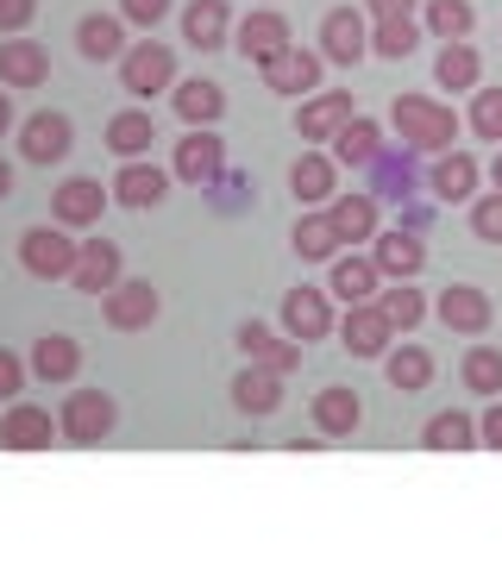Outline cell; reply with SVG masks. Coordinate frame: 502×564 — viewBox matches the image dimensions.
I'll list each match as a JSON object with an SVG mask.
<instances>
[{"mask_svg":"<svg viewBox=\"0 0 502 564\" xmlns=\"http://www.w3.org/2000/svg\"><path fill=\"white\" fill-rule=\"evenodd\" d=\"M389 126H396L402 151H427V158H440L459 144V113L446 101H427V95H396L389 101Z\"/></svg>","mask_w":502,"mask_h":564,"instance_id":"6da1fadb","label":"cell"},{"mask_svg":"<svg viewBox=\"0 0 502 564\" xmlns=\"http://www.w3.org/2000/svg\"><path fill=\"white\" fill-rule=\"evenodd\" d=\"M120 426V402L107 389H70L57 408V440L70 445H100L107 433Z\"/></svg>","mask_w":502,"mask_h":564,"instance_id":"7a4b0ae2","label":"cell"},{"mask_svg":"<svg viewBox=\"0 0 502 564\" xmlns=\"http://www.w3.org/2000/svg\"><path fill=\"white\" fill-rule=\"evenodd\" d=\"M13 144H20L25 163L51 170V163H63L76 151V126H70V113H57V107H39V113H25V120L13 126Z\"/></svg>","mask_w":502,"mask_h":564,"instance_id":"3957f363","label":"cell"},{"mask_svg":"<svg viewBox=\"0 0 502 564\" xmlns=\"http://www.w3.org/2000/svg\"><path fill=\"white\" fill-rule=\"evenodd\" d=\"M20 270L39 282H70L76 270V239H70V226H25L20 232Z\"/></svg>","mask_w":502,"mask_h":564,"instance_id":"277c9868","label":"cell"},{"mask_svg":"<svg viewBox=\"0 0 502 564\" xmlns=\"http://www.w3.org/2000/svg\"><path fill=\"white\" fill-rule=\"evenodd\" d=\"M427 314L446 326V333H459V339H483L490 321H496V302L483 295L478 282H446L440 295L427 302Z\"/></svg>","mask_w":502,"mask_h":564,"instance_id":"5b68a950","label":"cell"},{"mask_svg":"<svg viewBox=\"0 0 502 564\" xmlns=\"http://www.w3.org/2000/svg\"><path fill=\"white\" fill-rule=\"evenodd\" d=\"M120 88L132 95V101H151V95H163V88H177V51H170V44H158V39L126 44Z\"/></svg>","mask_w":502,"mask_h":564,"instance_id":"8992f818","label":"cell"},{"mask_svg":"<svg viewBox=\"0 0 502 564\" xmlns=\"http://www.w3.org/2000/svg\"><path fill=\"white\" fill-rule=\"evenodd\" d=\"M226 176V144L214 126H189L182 144L170 151V182H189V188H214Z\"/></svg>","mask_w":502,"mask_h":564,"instance_id":"52a82bcc","label":"cell"},{"mask_svg":"<svg viewBox=\"0 0 502 564\" xmlns=\"http://www.w3.org/2000/svg\"><path fill=\"white\" fill-rule=\"evenodd\" d=\"M333 295L327 289H289L282 295V307H277V333H289L296 345H321V339H333Z\"/></svg>","mask_w":502,"mask_h":564,"instance_id":"ba28073f","label":"cell"},{"mask_svg":"<svg viewBox=\"0 0 502 564\" xmlns=\"http://www.w3.org/2000/svg\"><path fill=\"white\" fill-rule=\"evenodd\" d=\"M158 314H163V295L139 276H120L100 295V321L114 326V333H145V326H158Z\"/></svg>","mask_w":502,"mask_h":564,"instance_id":"9c48e42d","label":"cell"},{"mask_svg":"<svg viewBox=\"0 0 502 564\" xmlns=\"http://www.w3.org/2000/svg\"><path fill=\"white\" fill-rule=\"evenodd\" d=\"M107 207H114V195L100 176H63L57 195H51V220L70 226V232H88V226H100Z\"/></svg>","mask_w":502,"mask_h":564,"instance_id":"30bf717a","label":"cell"},{"mask_svg":"<svg viewBox=\"0 0 502 564\" xmlns=\"http://www.w3.org/2000/svg\"><path fill=\"white\" fill-rule=\"evenodd\" d=\"M321 214H327V226H333L340 251H364V245L377 239V226H383V202L371 195V188H359V195H333Z\"/></svg>","mask_w":502,"mask_h":564,"instance_id":"8fae6325","label":"cell"},{"mask_svg":"<svg viewBox=\"0 0 502 564\" xmlns=\"http://www.w3.org/2000/svg\"><path fill=\"white\" fill-rule=\"evenodd\" d=\"M258 76H264V88L270 95H282V101H301V95H314L321 88V76H327V57L321 51H277L270 63H258Z\"/></svg>","mask_w":502,"mask_h":564,"instance_id":"7c38bea8","label":"cell"},{"mask_svg":"<svg viewBox=\"0 0 502 564\" xmlns=\"http://www.w3.org/2000/svg\"><path fill=\"white\" fill-rule=\"evenodd\" d=\"M327 63H340V69H352V63L371 57V20H364V7H333L321 20V44H314Z\"/></svg>","mask_w":502,"mask_h":564,"instance_id":"4fadbf2b","label":"cell"},{"mask_svg":"<svg viewBox=\"0 0 502 564\" xmlns=\"http://www.w3.org/2000/svg\"><path fill=\"white\" fill-rule=\"evenodd\" d=\"M352 113H359L352 88H314V95L296 107V139L301 144H327L345 120H352Z\"/></svg>","mask_w":502,"mask_h":564,"instance_id":"5bb4252c","label":"cell"},{"mask_svg":"<svg viewBox=\"0 0 502 564\" xmlns=\"http://www.w3.org/2000/svg\"><path fill=\"white\" fill-rule=\"evenodd\" d=\"M333 333H340V345L352 358H383L396 345V326H389V314L377 302H345V321Z\"/></svg>","mask_w":502,"mask_h":564,"instance_id":"9a60e30c","label":"cell"},{"mask_svg":"<svg viewBox=\"0 0 502 564\" xmlns=\"http://www.w3.org/2000/svg\"><path fill=\"white\" fill-rule=\"evenodd\" d=\"M289 20H282L277 7H252L245 20H233V51H239L245 63H270L277 51H289Z\"/></svg>","mask_w":502,"mask_h":564,"instance_id":"2e32d148","label":"cell"},{"mask_svg":"<svg viewBox=\"0 0 502 564\" xmlns=\"http://www.w3.org/2000/svg\"><path fill=\"white\" fill-rule=\"evenodd\" d=\"M371 263H377V276L389 282H415L427 263V245L421 232H408V226H377V239H371Z\"/></svg>","mask_w":502,"mask_h":564,"instance_id":"e0dca14e","label":"cell"},{"mask_svg":"<svg viewBox=\"0 0 502 564\" xmlns=\"http://www.w3.org/2000/svg\"><path fill=\"white\" fill-rule=\"evenodd\" d=\"M120 276H126L120 245L100 239V232H95V239H76V270H70V282H76L88 302H100V295H107V289H114Z\"/></svg>","mask_w":502,"mask_h":564,"instance_id":"ac0fdd59","label":"cell"},{"mask_svg":"<svg viewBox=\"0 0 502 564\" xmlns=\"http://www.w3.org/2000/svg\"><path fill=\"white\" fill-rule=\"evenodd\" d=\"M107 195H114V207H163L170 202V170H158L151 158H132L114 170Z\"/></svg>","mask_w":502,"mask_h":564,"instance_id":"d6986e66","label":"cell"},{"mask_svg":"<svg viewBox=\"0 0 502 564\" xmlns=\"http://www.w3.org/2000/svg\"><path fill=\"white\" fill-rule=\"evenodd\" d=\"M51 440H57L51 408L20 402V395H13V408L0 414V452H51Z\"/></svg>","mask_w":502,"mask_h":564,"instance_id":"ffe728a7","label":"cell"},{"mask_svg":"<svg viewBox=\"0 0 502 564\" xmlns=\"http://www.w3.org/2000/svg\"><path fill=\"white\" fill-rule=\"evenodd\" d=\"M308 414H314V433H321V440H352L364 426V395L345 389V383H327L321 395L308 402Z\"/></svg>","mask_w":502,"mask_h":564,"instance_id":"44dd1931","label":"cell"},{"mask_svg":"<svg viewBox=\"0 0 502 564\" xmlns=\"http://www.w3.org/2000/svg\"><path fill=\"white\" fill-rule=\"evenodd\" d=\"M182 39H189V51H226L233 44V0H189Z\"/></svg>","mask_w":502,"mask_h":564,"instance_id":"7402d4cb","label":"cell"},{"mask_svg":"<svg viewBox=\"0 0 502 564\" xmlns=\"http://www.w3.org/2000/svg\"><path fill=\"white\" fill-rule=\"evenodd\" d=\"M239 351L252 364H264V370H277V377L301 370V345L289 339V333H277V326H264V321H245L239 326Z\"/></svg>","mask_w":502,"mask_h":564,"instance_id":"603a6c76","label":"cell"},{"mask_svg":"<svg viewBox=\"0 0 502 564\" xmlns=\"http://www.w3.org/2000/svg\"><path fill=\"white\" fill-rule=\"evenodd\" d=\"M226 395H233V408H239L245 421H270V414L282 408V377L277 370H264V364H245Z\"/></svg>","mask_w":502,"mask_h":564,"instance_id":"cb8c5ba5","label":"cell"},{"mask_svg":"<svg viewBox=\"0 0 502 564\" xmlns=\"http://www.w3.org/2000/svg\"><path fill=\"white\" fill-rule=\"evenodd\" d=\"M289 195L296 202H314V207L333 202L340 195V163H333V151H301L289 163Z\"/></svg>","mask_w":502,"mask_h":564,"instance_id":"d4e9b609","label":"cell"},{"mask_svg":"<svg viewBox=\"0 0 502 564\" xmlns=\"http://www.w3.org/2000/svg\"><path fill=\"white\" fill-rule=\"evenodd\" d=\"M377 263H371V251H340L333 258V270H327V295L333 302H377Z\"/></svg>","mask_w":502,"mask_h":564,"instance_id":"484cf974","label":"cell"},{"mask_svg":"<svg viewBox=\"0 0 502 564\" xmlns=\"http://www.w3.org/2000/svg\"><path fill=\"white\" fill-rule=\"evenodd\" d=\"M51 82V51L32 39H0V88H44Z\"/></svg>","mask_w":502,"mask_h":564,"instance_id":"4316f807","label":"cell"},{"mask_svg":"<svg viewBox=\"0 0 502 564\" xmlns=\"http://www.w3.org/2000/svg\"><path fill=\"white\" fill-rule=\"evenodd\" d=\"M327 151H333V163H345V170H371V163L383 158V126L364 120V113H352V120L327 139Z\"/></svg>","mask_w":502,"mask_h":564,"instance_id":"83f0119b","label":"cell"},{"mask_svg":"<svg viewBox=\"0 0 502 564\" xmlns=\"http://www.w3.org/2000/svg\"><path fill=\"white\" fill-rule=\"evenodd\" d=\"M107 151H114L120 163L151 158V151H158V120H151L145 107H120V113L107 120Z\"/></svg>","mask_w":502,"mask_h":564,"instance_id":"f1b7e54d","label":"cell"},{"mask_svg":"<svg viewBox=\"0 0 502 564\" xmlns=\"http://www.w3.org/2000/svg\"><path fill=\"white\" fill-rule=\"evenodd\" d=\"M170 101H177V120L182 126H214L226 113V88H221V82H207V76H177Z\"/></svg>","mask_w":502,"mask_h":564,"instance_id":"f546056e","label":"cell"},{"mask_svg":"<svg viewBox=\"0 0 502 564\" xmlns=\"http://www.w3.org/2000/svg\"><path fill=\"white\" fill-rule=\"evenodd\" d=\"M478 158L471 151H440L434 170H427V188H434V202H471L478 195Z\"/></svg>","mask_w":502,"mask_h":564,"instance_id":"4dcf8cb0","label":"cell"},{"mask_svg":"<svg viewBox=\"0 0 502 564\" xmlns=\"http://www.w3.org/2000/svg\"><path fill=\"white\" fill-rule=\"evenodd\" d=\"M76 51L88 63H120L126 57V20L120 13H82L76 20Z\"/></svg>","mask_w":502,"mask_h":564,"instance_id":"1f68e13d","label":"cell"},{"mask_svg":"<svg viewBox=\"0 0 502 564\" xmlns=\"http://www.w3.org/2000/svg\"><path fill=\"white\" fill-rule=\"evenodd\" d=\"M82 358H88V351H82L70 333H44V339L32 345V364H25V370H32V377H44V383H76Z\"/></svg>","mask_w":502,"mask_h":564,"instance_id":"d6a6232c","label":"cell"},{"mask_svg":"<svg viewBox=\"0 0 502 564\" xmlns=\"http://www.w3.org/2000/svg\"><path fill=\"white\" fill-rule=\"evenodd\" d=\"M383 377H389L396 395H421V389L434 383V351H427V345H389V351H383Z\"/></svg>","mask_w":502,"mask_h":564,"instance_id":"836d02e7","label":"cell"},{"mask_svg":"<svg viewBox=\"0 0 502 564\" xmlns=\"http://www.w3.org/2000/svg\"><path fill=\"white\" fill-rule=\"evenodd\" d=\"M421 452H446V458L478 452V421H471L464 408H446V414H434V421L421 426Z\"/></svg>","mask_w":502,"mask_h":564,"instance_id":"e575fe53","label":"cell"},{"mask_svg":"<svg viewBox=\"0 0 502 564\" xmlns=\"http://www.w3.org/2000/svg\"><path fill=\"white\" fill-rule=\"evenodd\" d=\"M434 82H440L446 95H464V88H478V82H483V51H471V39L440 44V57H434Z\"/></svg>","mask_w":502,"mask_h":564,"instance_id":"d590c367","label":"cell"},{"mask_svg":"<svg viewBox=\"0 0 502 564\" xmlns=\"http://www.w3.org/2000/svg\"><path fill=\"white\" fill-rule=\"evenodd\" d=\"M415 188H421L415 151H402V158H389V151H383V158L371 163V195H377V202H408Z\"/></svg>","mask_w":502,"mask_h":564,"instance_id":"8d00e7d4","label":"cell"},{"mask_svg":"<svg viewBox=\"0 0 502 564\" xmlns=\"http://www.w3.org/2000/svg\"><path fill=\"white\" fill-rule=\"evenodd\" d=\"M471 25H478V7L471 0H421V32H434L440 44L471 39Z\"/></svg>","mask_w":502,"mask_h":564,"instance_id":"74e56055","label":"cell"},{"mask_svg":"<svg viewBox=\"0 0 502 564\" xmlns=\"http://www.w3.org/2000/svg\"><path fill=\"white\" fill-rule=\"evenodd\" d=\"M459 383L471 389V395H483V402H490V395H502V351L496 345H471V351H464L459 358Z\"/></svg>","mask_w":502,"mask_h":564,"instance_id":"f35d334b","label":"cell"},{"mask_svg":"<svg viewBox=\"0 0 502 564\" xmlns=\"http://www.w3.org/2000/svg\"><path fill=\"white\" fill-rule=\"evenodd\" d=\"M289 245H296L301 263H333V258H340V239H333V226H327L321 207H314V214H301L296 232H289Z\"/></svg>","mask_w":502,"mask_h":564,"instance_id":"ab89813d","label":"cell"},{"mask_svg":"<svg viewBox=\"0 0 502 564\" xmlns=\"http://www.w3.org/2000/svg\"><path fill=\"white\" fill-rule=\"evenodd\" d=\"M421 44V20L415 13H402V20H371V57H408Z\"/></svg>","mask_w":502,"mask_h":564,"instance_id":"60d3db41","label":"cell"},{"mask_svg":"<svg viewBox=\"0 0 502 564\" xmlns=\"http://www.w3.org/2000/svg\"><path fill=\"white\" fill-rule=\"evenodd\" d=\"M377 307L389 314V326H396V333H408V326L427 321V295L415 289V282H389V289H377Z\"/></svg>","mask_w":502,"mask_h":564,"instance_id":"b9f144b4","label":"cell"},{"mask_svg":"<svg viewBox=\"0 0 502 564\" xmlns=\"http://www.w3.org/2000/svg\"><path fill=\"white\" fill-rule=\"evenodd\" d=\"M471 132L483 144H502V88H478V101H471Z\"/></svg>","mask_w":502,"mask_h":564,"instance_id":"7bdbcfd3","label":"cell"},{"mask_svg":"<svg viewBox=\"0 0 502 564\" xmlns=\"http://www.w3.org/2000/svg\"><path fill=\"white\" fill-rule=\"evenodd\" d=\"M471 232H478L483 245H502V188L471 195Z\"/></svg>","mask_w":502,"mask_h":564,"instance_id":"ee69618b","label":"cell"},{"mask_svg":"<svg viewBox=\"0 0 502 564\" xmlns=\"http://www.w3.org/2000/svg\"><path fill=\"white\" fill-rule=\"evenodd\" d=\"M39 20V0H0V39H20Z\"/></svg>","mask_w":502,"mask_h":564,"instance_id":"f6af8a7d","label":"cell"},{"mask_svg":"<svg viewBox=\"0 0 502 564\" xmlns=\"http://www.w3.org/2000/svg\"><path fill=\"white\" fill-rule=\"evenodd\" d=\"M163 13H170V0H120V20L126 25H145V32H158Z\"/></svg>","mask_w":502,"mask_h":564,"instance_id":"bcb514c9","label":"cell"},{"mask_svg":"<svg viewBox=\"0 0 502 564\" xmlns=\"http://www.w3.org/2000/svg\"><path fill=\"white\" fill-rule=\"evenodd\" d=\"M478 445L483 452H502V395H490V408L478 414Z\"/></svg>","mask_w":502,"mask_h":564,"instance_id":"7dc6e473","label":"cell"},{"mask_svg":"<svg viewBox=\"0 0 502 564\" xmlns=\"http://www.w3.org/2000/svg\"><path fill=\"white\" fill-rule=\"evenodd\" d=\"M25 389V364L13 358V351H7V345H0V402H13V395H20Z\"/></svg>","mask_w":502,"mask_h":564,"instance_id":"c3c4849f","label":"cell"},{"mask_svg":"<svg viewBox=\"0 0 502 564\" xmlns=\"http://www.w3.org/2000/svg\"><path fill=\"white\" fill-rule=\"evenodd\" d=\"M421 0H364V20H402V13H415Z\"/></svg>","mask_w":502,"mask_h":564,"instance_id":"681fc988","label":"cell"},{"mask_svg":"<svg viewBox=\"0 0 502 564\" xmlns=\"http://www.w3.org/2000/svg\"><path fill=\"white\" fill-rule=\"evenodd\" d=\"M13 126H20V113H13V101H7V88H0V139H7Z\"/></svg>","mask_w":502,"mask_h":564,"instance_id":"f907efd6","label":"cell"},{"mask_svg":"<svg viewBox=\"0 0 502 564\" xmlns=\"http://www.w3.org/2000/svg\"><path fill=\"white\" fill-rule=\"evenodd\" d=\"M7 195H13V163L0 158V202H7Z\"/></svg>","mask_w":502,"mask_h":564,"instance_id":"816d5d0a","label":"cell"},{"mask_svg":"<svg viewBox=\"0 0 502 564\" xmlns=\"http://www.w3.org/2000/svg\"><path fill=\"white\" fill-rule=\"evenodd\" d=\"M490 188H502V151L490 158Z\"/></svg>","mask_w":502,"mask_h":564,"instance_id":"f5cc1de1","label":"cell"}]
</instances>
